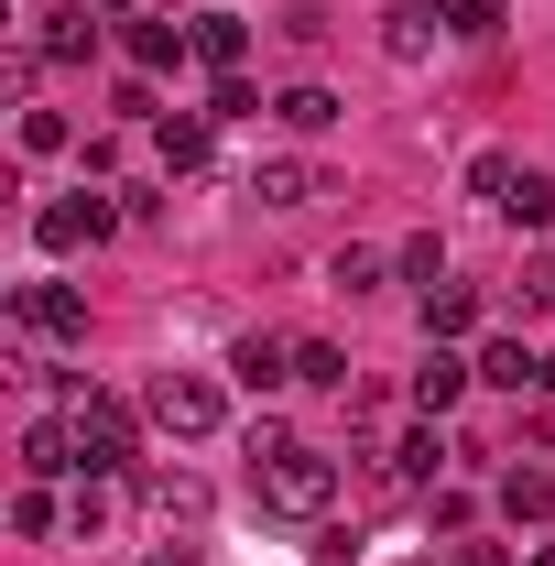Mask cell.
I'll return each mask as SVG.
<instances>
[{
    "label": "cell",
    "mask_w": 555,
    "mask_h": 566,
    "mask_svg": "<svg viewBox=\"0 0 555 566\" xmlns=\"http://www.w3.org/2000/svg\"><path fill=\"white\" fill-rule=\"evenodd\" d=\"M273 120H283V132H338L348 109L327 98V87H283V98H273Z\"/></svg>",
    "instance_id": "18"
},
{
    "label": "cell",
    "mask_w": 555,
    "mask_h": 566,
    "mask_svg": "<svg viewBox=\"0 0 555 566\" xmlns=\"http://www.w3.org/2000/svg\"><path fill=\"white\" fill-rule=\"evenodd\" d=\"M251 480H262V512H283V523H316V512L338 501V458H327V447H283V458H262Z\"/></svg>",
    "instance_id": "1"
},
{
    "label": "cell",
    "mask_w": 555,
    "mask_h": 566,
    "mask_svg": "<svg viewBox=\"0 0 555 566\" xmlns=\"http://www.w3.org/2000/svg\"><path fill=\"white\" fill-rule=\"evenodd\" d=\"M534 566H555V545H534Z\"/></svg>",
    "instance_id": "31"
},
{
    "label": "cell",
    "mask_w": 555,
    "mask_h": 566,
    "mask_svg": "<svg viewBox=\"0 0 555 566\" xmlns=\"http://www.w3.org/2000/svg\"><path fill=\"white\" fill-rule=\"evenodd\" d=\"M425 338H447V349L480 338V294H469V283H436V294H425Z\"/></svg>",
    "instance_id": "13"
},
{
    "label": "cell",
    "mask_w": 555,
    "mask_h": 566,
    "mask_svg": "<svg viewBox=\"0 0 555 566\" xmlns=\"http://www.w3.org/2000/svg\"><path fill=\"white\" fill-rule=\"evenodd\" d=\"M142 403H153V424H164V436H218V415H229L208 370H164V381H153Z\"/></svg>",
    "instance_id": "2"
},
{
    "label": "cell",
    "mask_w": 555,
    "mask_h": 566,
    "mask_svg": "<svg viewBox=\"0 0 555 566\" xmlns=\"http://www.w3.org/2000/svg\"><path fill=\"white\" fill-rule=\"evenodd\" d=\"M142 512H164V523H208V491H197L186 469H175V480L153 469V480H142Z\"/></svg>",
    "instance_id": "17"
},
{
    "label": "cell",
    "mask_w": 555,
    "mask_h": 566,
    "mask_svg": "<svg viewBox=\"0 0 555 566\" xmlns=\"http://www.w3.org/2000/svg\"><path fill=\"white\" fill-rule=\"evenodd\" d=\"M66 142H76L66 109H22V153H66Z\"/></svg>",
    "instance_id": "24"
},
{
    "label": "cell",
    "mask_w": 555,
    "mask_h": 566,
    "mask_svg": "<svg viewBox=\"0 0 555 566\" xmlns=\"http://www.w3.org/2000/svg\"><path fill=\"white\" fill-rule=\"evenodd\" d=\"M447 566H512V556H501V545H458Z\"/></svg>",
    "instance_id": "29"
},
{
    "label": "cell",
    "mask_w": 555,
    "mask_h": 566,
    "mask_svg": "<svg viewBox=\"0 0 555 566\" xmlns=\"http://www.w3.org/2000/svg\"><path fill=\"white\" fill-rule=\"evenodd\" d=\"M11 534H55V491H22V501H11Z\"/></svg>",
    "instance_id": "28"
},
{
    "label": "cell",
    "mask_w": 555,
    "mask_h": 566,
    "mask_svg": "<svg viewBox=\"0 0 555 566\" xmlns=\"http://www.w3.org/2000/svg\"><path fill=\"white\" fill-rule=\"evenodd\" d=\"M251 197H262V208H316V197H338V186H327L316 153H273V164H251Z\"/></svg>",
    "instance_id": "4"
},
{
    "label": "cell",
    "mask_w": 555,
    "mask_h": 566,
    "mask_svg": "<svg viewBox=\"0 0 555 566\" xmlns=\"http://www.w3.org/2000/svg\"><path fill=\"white\" fill-rule=\"evenodd\" d=\"M294 381H305V392H348V349H327V338H294Z\"/></svg>",
    "instance_id": "21"
},
{
    "label": "cell",
    "mask_w": 555,
    "mask_h": 566,
    "mask_svg": "<svg viewBox=\"0 0 555 566\" xmlns=\"http://www.w3.org/2000/svg\"><path fill=\"white\" fill-rule=\"evenodd\" d=\"M142 566H197V545H164V556H142Z\"/></svg>",
    "instance_id": "30"
},
{
    "label": "cell",
    "mask_w": 555,
    "mask_h": 566,
    "mask_svg": "<svg viewBox=\"0 0 555 566\" xmlns=\"http://www.w3.org/2000/svg\"><path fill=\"white\" fill-rule=\"evenodd\" d=\"M186 55H197L186 22H132V66H186Z\"/></svg>",
    "instance_id": "19"
},
{
    "label": "cell",
    "mask_w": 555,
    "mask_h": 566,
    "mask_svg": "<svg viewBox=\"0 0 555 566\" xmlns=\"http://www.w3.org/2000/svg\"><path fill=\"white\" fill-rule=\"evenodd\" d=\"M404 283H425V294L447 283V240H436V229H425V240H404Z\"/></svg>",
    "instance_id": "25"
},
{
    "label": "cell",
    "mask_w": 555,
    "mask_h": 566,
    "mask_svg": "<svg viewBox=\"0 0 555 566\" xmlns=\"http://www.w3.org/2000/svg\"><path fill=\"white\" fill-rule=\"evenodd\" d=\"M381 273H392V262H381V251H359V240L327 251V294H381Z\"/></svg>",
    "instance_id": "20"
},
{
    "label": "cell",
    "mask_w": 555,
    "mask_h": 566,
    "mask_svg": "<svg viewBox=\"0 0 555 566\" xmlns=\"http://www.w3.org/2000/svg\"><path fill=\"white\" fill-rule=\"evenodd\" d=\"M109 229H121L109 197H55V208L33 218V240H44V251H87V240H109Z\"/></svg>",
    "instance_id": "5"
},
{
    "label": "cell",
    "mask_w": 555,
    "mask_h": 566,
    "mask_svg": "<svg viewBox=\"0 0 555 566\" xmlns=\"http://www.w3.org/2000/svg\"><path fill=\"white\" fill-rule=\"evenodd\" d=\"M240 55H251V22H240V11H208V22H197V66L240 76Z\"/></svg>",
    "instance_id": "11"
},
{
    "label": "cell",
    "mask_w": 555,
    "mask_h": 566,
    "mask_svg": "<svg viewBox=\"0 0 555 566\" xmlns=\"http://www.w3.org/2000/svg\"><path fill=\"white\" fill-rule=\"evenodd\" d=\"M469 381H480V359H458L447 338H425V359H415V415H447Z\"/></svg>",
    "instance_id": "6"
},
{
    "label": "cell",
    "mask_w": 555,
    "mask_h": 566,
    "mask_svg": "<svg viewBox=\"0 0 555 566\" xmlns=\"http://www.w3.org/2000/svg\"><path fill=\"white\" fill-rule=\"evenodd\" d=\"M436 469H447V436H436V424H404V436H392V480H404V491H425Z\"/></svg>",
    "instance_id": "15"
},
{
    "label": "cell",
    "mask_w": 555,
    "mask_h": 566,
    "mask_svg": "<svg viewBox=\"0 0 555 566\" xmlns=\"http://www.w3.org/2000/svg\"><path fill=\"white\" fill-rule=\"evenodd\" d=\"M153 142H164V164H175V175H197V164H208V109H186V120L164 109V120H153Z\"/></svg>",
    "instance_id": "16"
},
{
    "label": "cell",
    "mask_w": 555,
    "mask_h": 566,
    "mask_svg": "<svg viewBox=\"0 0 555 566\" xmlns=\"http://www.w3.org/2000/svg\"><path fill=\"white\" fill-rule=\"evenodd\" d=\"M76 458H87V480L132 469V403H121V392H87V403H76Z\"/></svg>",
    "instance_id": "3"
},
{
    "label": "cell",
    "mask_w": 555,
    "mask_h": 566,
    "mask_svg": "<svg viewBox=\"0 0 555 566\" xmlns=\"http://www.w3.org/2000/svg\"><path fill=\"white\" fill-rule=\"evenodd\" d=\"M436 11H447L458 44H490V33H501V0H436Z\"/></svg>",
    "instance_id": "23"
},
{
    "label": "cell",
    "mask_w": 555,
    "mask_h": 566,
    "mask_svg": "<svg viewBox=\"0 0 555 566\" xmlns=\"http://www.w3.org/2000/svg\"><path fill=\"white\" fill-rule=\"evenodd\" d=\"M501 186H512V153H469V197L501 208Z\"/></svg>",
    "instance_id": "27"
},
{
    "label": "cell",
    "mask_w": 555,
    "mask_h": 566,
    "mask_svg": "<svg viewBox=\"0 0 555 566\" xmlns=\"http://www.w3.org/2000/svg\"><path fill=\"white\" fill-rule=\"evenodd\" d=\"M22 458H33V480H87V458H76V415H55V424H33V436H22Z\"/></svg>",
    "instance_id": "10"
},
{
    "label": "cell",
    "mask_w": 555,
    "mask_h": 566,
    "mask_svg": "<svg viewBox=\"0 0 555 566\" xmlns=\"http://www.w3.org/2000/svg\"><path fill=\"white\" fill-rule=\"evenodd\" d=\"M523 316H555V251L523 262Z\"/></svg>",
    "instance_id": "26"
},
{
    "label": "cell",
    "mask_w": 555,
    "mask_h": 566,
    "mask_svg": "<svg viewBox=\"0 0 555 566\" xmlns=\"http://www.w3.org/2000/svg\"><path fill=\"white\" fill-rule=\"evenodd\" d=\"M22 327H44V338H87V294H76V283H22Z\"/></svg>",
    "instance_id": "8"
},
{
    "label": "cell",
    "mask_w": 555,
    "mask_h": 566,
    "mask_svg": "<svg viewBox=\"0 0 555 566\" xmlns=\"http://www.w3.org/2000/svg\"><path fill=\"white\" fill-rule=\"evenodd\" d=\"M501 512H512V523H555V480L545 469H512V480H501Z\"/></svg>",
    "instance_id": "22"
},
{
    "label": "cell",
    "mask_w": 555,
    "mask_h": 566,
    "mask_svg": "<svg viewBox=\"0 0 555 566\" xmlns=\"http://www.w3.org/2000/svg\"><path fill=\"white\" fill-rule=\"evenodd\" d=\"M87 55H98V22H87V11H44L33 66H87Z\"/></svg>",
    "instance_id": "9"
},
{
    "label": "cell",
    "mask_w": 555,
    "mask_h": 566,
    "mask_svg": "<svg viewBox=\"0 0 555 566\" xmlns=\"http://www.w3.org/2000/svg\"><path fill=\"white\" fill-rule=\"evenodd\" d=\"M436 33H447V11H436V0H392L381 55H392V66H425V55H436Z\"/></svg>",
    "instance_id": "7"
},
{
    "label": "cell",
    "mask_w": 555,
    "mask_h": 566,
    "mask_svg": "<svg viewBox=\"0 0 555 566\" xmlns=\"http://www.w3.org/2000/svg\"><path fill=\"white\" fill-rule=\"evenodd\" d=\"M501 218H512V229H545V218H555V175H545V164H512V186H501Z\"/></svg>",
    "instance_id": "12"
},
{
    "label": "cell",
    "mask_w": 555,
    "mask_h": 566,
    "mask_svg": "<svg viewBox=\"0 0 555 566\" xmlns=\"http://www.w3.org/2000/svg\"><path fill=\"white\" fill-rule=\"evenodd\" d=\"M229 370H240V392H283V381H294V349H283V338H240Z\"/></svg>",
    "instance_id": "14"
}]
</instances>
